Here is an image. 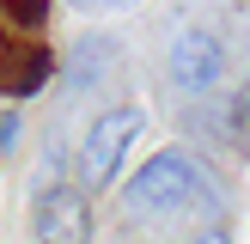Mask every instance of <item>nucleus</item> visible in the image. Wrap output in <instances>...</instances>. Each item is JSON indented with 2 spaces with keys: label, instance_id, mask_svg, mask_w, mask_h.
<instances>
[{
  "label": "nucleus",
  "instance_id": "obj_7",
  "mask_svg": "<svg viewBox=\"0 0 250 244\" xmlns=\"http://www.w3.org/2000/svg\"><path fill=\"white\" fill-rule=\"evenodd\" d=\"M189 244H232V232H226V226H208V232H195Z\"/></svg>",
  "mask_w": 250,
  "mask_h": 244
},
{
  "label": "nucleus",
  "instance_id": "obj_2",
  "mask_svg": "<svg viewBox=\"0 0 250 244\" xmlns=\"http://www.w3.org/2000/svg\"><path fill=\"white\" fill-rule=\"evenodd\" d=\"M141 128H146V116L134 104L104 110V116L85 128V141H80V183L85 189H110V183L122 177V159H128V146L141 141Z\"/></svg>",
  "mask_w": 250,
  "mask_h": 244
},
{
  "label": "nucleus",
  "instance_id": "obj_9",
  "mask_svg": "<svg viewBox=\"0 0 250 244\" xmlns=\"http://www.w3.org/2000/svg\"><path fill=\"white\" fill-rule=\"evenodd\" d=\"M0 61H6V43H0Z\"/></svg>",
  "mask_w": 250,
  "mask_h": 244
},
{
  "label": "nucleus",
  "instance_id": "obj_3",
  "mask_svg": "<svg viewBox=\"0 0 250 244\" xmlns=\"http://www.w3.org/2000/svg\"><path fill=\"white\" fill-rule=\"evenodd\" d=\"M165 67H171V85H177V92L208 98V92H220V80H226V43H220L214 31H202V24H189V31L171 37Z\"/></svg>",
  "mask_w": 250,
  "mask_h": 244
},
{
  "label": "nucleus",
  "instance_id": "obj_8",
  "mask_svg": "<svg viewBox=\"0 0 250 244\" xmlns=\"http://www.w3.org/2000/svg\"><path fill=\"white\" fill-rule=\"evenodd\" d=\"M238 128H250V80H244V92H238Z\"/></svg>",
  "mask_w": 250,
  "mask_h": 244
},
{
  "label": "nucleus",
  "instance_id": "obj_4",
  "mask_svg": "<svg viewBox=\"0 0 250 244\" xmlns=\"http://www.w3.org/2000/svg\"><path fill=\"white\" fill-rule=\"evenodd\" d=\"M31 232H37V244H92V202H85V189L43 183L37 202H31Z\"/></svg>",
  "mask_w": 250,
  "mask_h": 244
},
{
  "label": "nucleus",
  "instance_id": "obj_5",
  "mask_svg": "<svg viewBox=\"0 0 250 244\" xmlns=\"http://www.w3.org/2000/svg\"><path fill=\"white\" fill-rule=\"evenodd\" d=\"M49 73H55V55H49V49H19V55L0 61V92L31 98V92H43Z\"/></svg>",
  "mask_w": 250,
  "mask_h": 244
},
{
  "label": "nucleus",
  "instance_id": "obj_6",
  "mask_svg": "<svg viewBox=\"0 0 250 244\" xmlns=\"http://www.w3.org/2000/svg\"><path fill=\"white\" fill-rule=\"evenodd\" d=\"M19 110H6V116H0V153H12V146H19Z\"/></svg>",
  "mask_w": 250,
  "mask_h": 244
},
{
  "label": "nucleus",
  "instance_id": "obj_1",
  "mask_svg": "<svg viewBox=\"0 0 250 244\" xmlns=\"http://www.w3.org/2000/svg\"><path fill=\"white\" fill-rule=\"evenodd\" d=\"M195 189H202L195 159L177 153V146H165V153H153L128 183H122V207H128V214H177V207L195 202Z\"/></svg>",
  "mask_w": 250,
  "mask_h": 244
}]
</instances>
